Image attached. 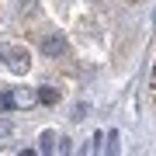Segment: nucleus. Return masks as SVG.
<instances>
[{"label": "nucleus", "instance_id": "6", "mask_svg": "<svg viewBox=\"0 0 156 156\" xmlns=\"http://www.w3.org/2000/svg\"><path fill=\"white\" fill-rule=\"evenodd\" d=\"M128 4H139V0H128Z\"/></svg>", "mask_w": 156, "mask_h": 156}, {"label": "nucleus", "instance_id": "5", "mask_svg": "<svg viewBox=\"0 0 156 156\" xmlns=\"http://www.w3.org/2000/svg\"><path fill=\"white\" fill-rule=\"evenodd\" d=\"M52 146H56V135H52V132H45V135H42V149H45V153H49V149H52Z\"/></svg>", "mask_w": 156, "mask_h": 156}, {"label": "nucleus", "instance_id": "4", "mask_svg": "<svg viewBox=\"0 0 156 156\" xmlns=\"http://www.w3.org/2000/svg\"><path fill=\"white\" fill-rule=\"evenodd\" d=\"M14 104L28 108V104H35V94H31V90H17V94H14Z\"/></svg>", "mask_w": 156, "mask_h": 156}, {"label": "nucleus", "instance_id": "2", "mask_svg": "<svg viewBox=\"0 0 156 156\" xmlns=\"http://www.w3.org/2000/svg\"><path fill=\"white\" fill-rule=\"evenodd\" d=\"M0 59H7V66H11L14 73H21V69H28V52L24 49H14V45H0Z\"/></svg>", "mask_w": 156, "mask_h": 156}, {"label": "nucleus", "instance_id": "1", "mask_svg": "<svg viewBox=\"0 0 156 156\" xmlns=\"http://www.w3.org/2000/svg\"><path fill=\"white\" fill-rule=\"evenodd\" d=\"M42 56H49V59H62V56H69V42L62 38L59 31H52V35H42Z\"/></svg>", "mask_w": 156, "mask_h": 156}, {"label": "nucleus", "instance_id": "3", "mask_svg": "<svg viewBox=\"0 0 156 156\" xmlns=\"http://www.w3.org/2000/svg\"><path fill=\"white\" fill-rule=\"evenodd\" d=\"M38 101H42V104H56V101H59V90L56 87H42L38 90Z\"/></svg>", "mask_w": 156, "mask_h": 156}]
</instances>
